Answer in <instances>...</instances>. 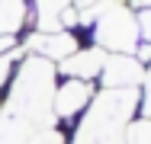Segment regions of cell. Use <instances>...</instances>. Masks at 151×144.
I'll use <instances>...</instances> for the list:
<instances>
[{"label": "cell", "instance_id": "cell-1", "mask_svg": "<svg viewBox=\"0 0 151 144\" xmlns=\"http://www.w3.org/2000/svg\"><path fill=\"white\" fill-rule=\"evenodd\" d=\"M55 64L45 61L39 55H29L23 61L19 74L13 77V86H10V99H6V115H16L23 118L32 128H45L52 122V99H55V86H58V77H55Z\"/></svg>", "mask_w": 151, "mask_h": 144}, {"label": "cell", "instance_id": "cell-2", "mask_svg": "<svg viewBox=\"0 0 151 144\" xmlns=\"http://www.w3.org/2000/svg\"><path fill=\"white\" fill-rule=\"evenodd\" d=\"M138 106L135 90H106L93 96L87 115L74 135V144H125V125Z\"/></svg>", "mask_w": 151, "mask_h": 144}, {"label": "cell", "instance_id": "cell-3", "mask_svg": "<svg viewBox=\"0 0 151 144\" xmlns=\"http://www.w3.org/2000/svg\"><path fill=\"white\" fill-rule=\"evenodd\" d=\"M81 19H93L96 48H109V55H135L138 48V19L122 0H100L81 13Z\"/></svg>", "mask_w": 151, "mask_h": 144}, {"label": "cell", "instance_id": "cell-4", "mask_svg": "<svg viewBox=\"0 0 151 144\" xmlns=\"http://www.w3.org/2000/svg\"><path fill=\"white\" fill-rule=\"evenodd\" d=\"M100 80L106 90H135L145 80V64L135 55H106Z\"/></svg>", "mask_w": 151, "mask_h": 144}, {"label": "cell", "instance_id": "cell-5", "mask_svg": "<svg viewBox=\"0 0 151 144\" xmlns=\"http://www.w3.org/2000/svg\"><path fill=\"white\" fill-rule=\"evenodd\" d=\"M29 51L39 58H45V61H64V58H71L77 51V38L68 32V29H55V32H35L29 35Z\"/></svg>", "mask_w": 151, "mask_h": 144}, {"label": "cell", "instance_id": "cell-6", "mask_svg": "<svg viewBox=\"0 0 151 144\" xmlns=\"http://www.w3.org/2000/svg\"><path fill=\"white\" fill-rule=\"evenodd\" d=\"M93 99V90L87 80H64L61 86H55V99H52V112L58 118H71V115L84 112Z\"/></svg>", "mask_w": 151, "mask_h": 144}, {"label": "cell", "instance_id": "cell-7", "mask_svg": "<svg viewBox=\"0 0 151 144\" xmlns=\"http://www.w3.org/2000/svg\"><path fill=\"white\" fill-rule=\"evenodd\" d=\"M103 61H106L103 48H77L71 58L61 61V74H68L71 80H87L90 83L93 77H100Z\"/></svg>", "mask_w": 151, "mask_h": 144}, {"label": "cell", "instance_id": "cell-8", "mask_svg": "<svg viewBox=\"0 0 151 144\" xmlns=\"http://www.w3.org/2000/svg\"><path fill=\"white\" fill-rule=\"evenodd\" d=\"M26 0H0V35H16L26 23Z\"/></svg>", "mask_w": 151, "mask_h": 144}, {"label": "cell", "instance_id": "cell-9", "mask_svg": "<svg viewBox=\"0 0 151 144\" xmlns=\"http://www.w3.org/2000/svg\"><path fill=\"white\" fill-rule=\"evenodd\" d=\"M32 131H35V128L26 125L23 118L0 112V144H26V138H29Z\"/></svg>", "mask_w": 151, "mask_h": 144}, {"label": "cell", "instance_id": "cell-10", "mask_svg": "<svg viewBox=\"0 0 151 144\" xmlns=\"http://www.w3.org/2000/svg\"><path fill=\"white\" fill-rule=\"evenodd\" d=\"M125 144H151V118H138L125 125Z\"/></svg>", "mask_w": 151, "mask_h": 144}, {"label": "cell", "instance_id": "cell-11", "mask_svg": "<svg viewBox=\"0 0 151 144\" xmlns=\"http://www.w3.org/2000/svg\"><path fill=\"white\" fill-rule=\"evenodd\" d=\"M26 144H64V135H61L58 128H52V125H45V128H35Z\"/></svg>", "mask_w": 151, "mask_h": 144}, {"label": "cell", "instance_id": "cell-12", "mask_svg": "<svg viewBox=\"0 0 151 144\" xmlns=\"http://www.w3.org/2000/svg\"><path fill=\"white\" fill-rule=\"evenodd\" d=\"M145 96L138 99L142 103V118H151V61H148V67H145Z\"/></svg>", "mask_w": 151, "mask_h": 144}, {"label": "cell", "instance_id": "cell-13", "mask_svg": "<svg viewBox=\"0 0 151 144\" xmlns=\"http://www.w3.org/2000/svg\"><path fill=\"white\" fill-rule=\"evenodd\" d=\"M19 58V51H6V55H0V86H6L10 80V71H13V61Z\"/></svg>", "mask_w": 151, "mask_h": 144}, {"label": "cell", "instance_id": "cell-14", "mask_svg": "<svg viewBox=\"0 0 151 144\" xmlns=\"http://www.w3.org/2000/svg\"><path fill=\"white\" fill-rule=\"evenodd\" d=\"M135 19H138V35H142V38L151 45V6H145Z\"/></svg>", "mask_w": 151, "mask_h": 144}, {"label": "cell", "instance_id": "cell-15", "mask_svg": "<svg viewBox=\"0 0 151 144\" xmlns=\"http://www.w3.org/2000/svg\"><path fill=\"white\" fill-rule=\"evenodd\" d=\"M0 112H3V103H0Z\"/></svg>", "mask_w": 151, "mask_h": 144}]
</instances>
